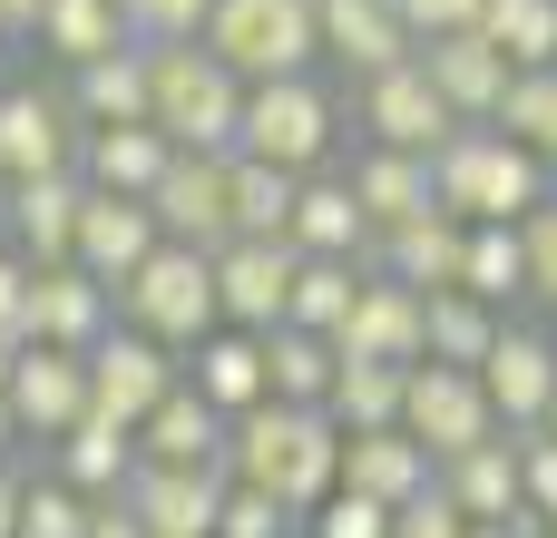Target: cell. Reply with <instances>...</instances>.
I'll list each match as a JSON object with an SVG mask.
<instances>
[{
  "label": "cell",
  "instance_id": "24",
  "mask_svg": "<svg viewBox=\"0 0 557 538\" xmlns=\"http://www.w3.org/2000/svg\"><path fill=\"white\" fill-rule=\"evenodd\" d=\"M343 176H352V196H362L372 235H392V225H411V216H431V206H441L431 157H411V147H352V157H343Z\"/></svg>",
  "mask_w": 557,
  "mask_h": 538
},
{
  "label": "cell",
  "instance_id": "5",
  "mask_svg": "<svg viewBox=\"0 0 557 538\" xmlns=\"http://www.w3.org/2000/svg\"><path fill=\"white\" fill-rule=\"evenodd\" d=\"M117 323L157 333L166 353H196V343L225 323V304H215V255H206V245H157V255L117 284Z\"/></svg>",
  "mask_w": 557,
  "mask_h": 538
},
{
  "label": "cell",
  "instance_id": "42",
  "mask_svg": "<svg viewBox=\"0 0 557 538\" xmlns=\"http://www.w3.org/2000/svg\"><path fill=\"white\" fill-rule=\"evenodd\" d=\"M215 538H304V519H294V510H284L274 490H255V480H225Z\"/></svg>",
  "mask_w": 557,
  "mask_h": 538
},
{
  "label": "cell",
  "instance_id": "9",
  "mask_svg": "<svg viewBox=\"0 0 557 538\" xmlns=\"http://www.w3.org/2000/svg\"><path fill=\"white\" fill-rule=\"evenodd\" d=\"M186 382V353H166L157 333H137V323H108L98 343H88V412H108V421H147L166 392Z\"/></svg>",
  "mask_w": 557,
  "mask_h": 538
},
{
  "label": "cell",
  "instance_id": "1",
  "mask_svg": "<svg viewBox=\"0 0 557 538\" xmlns=\"http://www.w3.org/2000/svg\"><path fill=\"white\" fill-rule=\"evenodd\" d=\"M225 480H255L274 490L294 519H313L333 490H343V421L333 412H304V402H255L225 421Z\"/></svg>",
  "mask_w": 557,
  "mask_h": 538
},
{
  "label": "cell",
  "instance_id": "8",
  "mask_svg": "<svg viewBox=\"0 0 557 538\" xmlns=\"http://www.w3.org/2000/svg\"><path fill=\"white\" fill-rule=\"evenodd\" d=\"M352 127H362V147H411V157H441L470 118L431 88L421 49H411L401 69H382V78H362V88H352Z\"/></svg>",
  "mask_w": 557,
  "mask_h": 538
},
{
  "label": "cell",
  "instance_id": "35",
  "mask_svg": "<svg viewBox=\"0 0 557 538\" xmlns=\"http://www.w3.org/2000/svg\"><path fill=\"white\" fill-rule=\"evenodd\" d=\"M460 284H470L480 304L519 314V304H529V245H519V225H470V255H460Z\"/></svg>",
  "mask_w": 557,
  "mask_h": 538
},
{
  "label": "cell",
  "instance_id": "43",
  "mask_svg": "<svg viewBox=\"0 0 557 538\" xmlns=\"http://www.w3.org/2000/svg\"><path fill=\"white\" fill-rule=\"evenodd\" d=\"M519 245H529V304H539V314H557V186L519 216Z\"/></svg>",
  "mask_w": 557,
  "mask_h": 538
},
{
  "label": "cell",
  "instance_id": "50",
  "mask_svg": "<svg viewBox=\"0 0 557 538\" xmlns=\"http://www.w3.org/2000/svg\"><path fill=\"white\" fill-rule=\"evenodd\" d=\"M20 500H29V470L0 461V538H20Z\"/></svg>",
  "mask_w": 557,
  "mask_h": 538
},
{
  "label": "cell",
  "instance_id": "57",
  "mask_svg": "<svg viewBox=\"0 0 557 538\" xmlns=\"http://www.w3.org/2000/svg\"><path fill=\"white\" fill-rule=\"evenodd\" d=\"M0 49H10V39H0Z\"/></svg>",
  "mask_w": 557,
  "mask_h": 538
},
{
  "label": "cell",
  "instance_id": "49",
  "mask_svg": "<svg viewBox=\"0 0 557 538\" xmlns=\"http://www.w3.org/2000/svg\"><path fill=\"white\" fill-rule=\"evenodd\" d=\"M20 304H29V255L0 235V323H20Z\"/></svg>",
  "mask_w": 557,
  "mask_h": 538
},
{
  "label": "cell",
  "instance_id": "15",
  "mask_svg": "<svg viewBox=\"0 0 557 538\" xmlns=\"http://www.w3.org/2000/svg\"><path fill=\"white\" fill-rule=\"evenodd\" d=\"M480 382H490V402H499L509 431H539L548 402H557V333L529 323V314H509L499 343H490V363H480Z\"/></svg>",
  "mask_w": 557,
  "mask_h": 538
},
{
  "label": "cell",
  "instance_id": "28",
  "mask_svg": "<svg viewBox=\"0 0 557 538\" xmlns=\"http://www.w3.org/2000/svg\"><path fill=\"white\" fill-rule=\"evenodd\" d=\"M460 255H470V216H450V206H431V216H411V225H392L372 245V265L401 274V284H421V294L460 284Z\"/></svg>",
  "mask_w": 557,
  "mask_h": 538
},
{
  "label": "cell",
  "instance_id": "18",
  "mask_svg": "<svg viewBox=\"0 0 557 538\" xmlns=\"http://www.w3.org/2000/svg\"><path fill=\"white\" fill-rule=\"evenodd\" d=\"M10 412H20V431L49 451L69 421H88V353H69V343H29L20 372H10Z\"/></svg>",
  "mask_w": 557,
  "mask_h": 538
},
{
  "label": "cell",
  "instance_id": "22",
  "mask_svg": "<svg viewBox=\"0 0 557 538\" xmlns=\"http://www.w3.org/2000/svg\"><path fill=\"white\" fill-rule=\"evenodd\" d=\"M176 167V137L157 118H127V127H88L78 137V176L98 196H157V176Z\"/></svg>",
  "mask_w": 557,
  "mask_h": 538
},
{
  "label": "cell",
  "instance_id": "41",
  "mask_svg": "<svg viewBox=\"0 0 557 538\" xmlns=\"http://www.w3.org/2000/svg\"><path fill=\"white\" fill-rule=\"evenodd\" d=\"M98 519V500L78 490V480H59V470H29V500H20V538H88Z\"/></svg>",
  "mask_w": 557,
  "mask_h": 538
},
{
  "label": "cell",
  "instance_id": "30",
  "mask_svg": "<svg viewBox=\"0 0 557 538\" xmlns=\"http://www.w3.org/2000/svg\"><path fill=\"white\" fill-rule=\"evenodd\" d=\"M264 372H274V402L333 412V382H343V343H333V333H304V323H274V333H264Z\"/></svg>",
  "mask_w": 557,
  "mask_h": 538
},
{
  "label": "cell",
  "instance_id": "11",
  "mask_svg": "<svg viewBox=\"0 0 557 538\" xmlns=\"http://www.w3.org/2000/svg\"><path fill=\"white\" fill-rule=\"evenodd\" d=\"M78 137H88V118L69 108V78L59 88L10 78L0 88V186L10 176H49V167H78Z\"/></svg>",
  "mask_w": 557,
  "mask_h": 538
},
{
  "label": "cell",
  "instance_id": "31",
  "mask_svg": "<svg viewBox=\"0 0 557 538\" xmlns=\"http://www.w3.org/2000/svg\"><path fill=\"white\" fill-rule=\"evenodd\" d=\"M69 108H78L88 127H127V118H147V39H127V49L69 69Z\"/></svg>",
  "mask_w": 557,
  "mask_h": 538
},
{
  "label": "cell",
  "instance_id": "12",
  "mask_svg": "<svg viewBox=\"0 0 557 538\" xmlns=\"http://www.w3.org/2000/svg\"><path fill=\"white\" fill-rule=\"evenodd\" d=\"M294 274H304V255H294L284 235H235V245H215V304H225V323L274 333V323L294 314Z\"/></svg>",
  "mask_w": 557,
  "mask_h": 538
},
{
  "label": "cell",
  "instance_id": "53",
  "mask_svg": "<svg viewBox=\"0 0 557 538\" xmlns=\"http://www.w3.org/2000/svg\"><path fill=\"white\" fill-rule=\"evenodd\" d=\"M470 538H548V519H539V510H509V519H480Z\"/></svg>",
  "mask_w": 557,
  "mask_h": 538
},
{
  "label": "cell",
  "instance_id": "32",
  "mask_svg": "<svg viewBox=\"0 0 557 538\" xmlns=\"http://www.w3.org/2000/svg\"><path fill=\"white\" fill-rule=\"evenodd\" d=\"M127 39H137L127 0H49L39 10V59H59V69H88V59L127 49Z\"/></svg>",
  "mask_w": 557,
  "mask_h": 538
},
{
  "label": "cell",
  "instance_id": "21",
  "mask_svg": "<svg viewBox=\"0 0 557 538\" xmlns=\"http://www.w3.org/2000/svg\"><path fill=\"white\" fill-rule=\"evenodd\" d=\"M421 69H431V88L480 127V118H499V98H509V49L490 39V29H450V39H421Z\"/></svg>",
  "mask_w": 557,
  "mask_h": 538
},
{
  "label": "cell",
  "instance_id": "3",
  "mask_svg": "<svg viewBox=\"0 0 557 538\" xmlns=\"http://www.w3.org/2000/svg\"><path fill=\"white\" fill-rule=\"evenodd\" d=\"M431 186H441V206L470 216V225H519V216L557 186V167H548V157H529L509 127L480 118V127H460V137L431 157Z\"/></svg>",
  "mask_w": 557,
  "mask_h": 538
},
{
  "label": "cell",
  "instance_id": "2",
  "mask_svg": "<svg viewBox=\"0 0 557 538\" xmlns=\"http://www.w3.org/2000/svg\"><path fill=\"white\" fill-rule=\"evenodd\" d=\"M343 137H352V108L323 69H294V78H255L245 88V157L284 167V176H323L343 167Z\"/></svg>",
  "mask_w": 557,
  "mask_h": 538
},
{
  "label": "cell",
  "instance_id": "47",
  "mask_svg": "<svg viewBox=\"0 0 557 538\" xmlns=\"http://www.w3.org/2000/svg\"><path fill=\"white\" fill-rule=\"evenodd\" d=\"M519 490H529V510L557 529V431H519Z\"/></svg>",
  "mask_w": 557,
  "mask_h": 538
},
{
  "label": "cell",
  "instance_id": "7",
  "mask_svg": "<svg viewBox=\"0 0 557 538\" xmlns=\"http://www.w3.org/2000/svg\"><path fill=\"white\" fill-rule=\"evenodd\" d=\"M401 431L450 470L460 451H480V441H499L509 421H499V402H490V382L470 372V363H411V392H401Z\"/></svg>",
  "mask_w": 557,
  "mask_h": 538
},
{
  "label": "cell",
  "instance_id": "44",
  "mask_svg": "<svg viewBox=\"0 0 557 538\" xmlns=\"http://www.w3.org/2000/svg\"><path fill=\"white\" fill-rule=\"evenodd\" d=\"M206 20H215V0H127V29H137L147 49H166V39H206Z\"/></svg>",
  "mask_w": 557,
  "mask_h": 538
},
{
  "label": "cell",
  "instance_id": "37",
  "mask_svg": "<svg viewBox=\"0 0 557 538\" xmlns=\"http://www.w3.org/2000/svg\"><path fill=\"white\" fill-rule=\"evenodd\" d=\"M362 274H372V265H352V255H304V274H294V314H284V323H304V333H343Z\"/></svg>",
  "mask_w": 557,
  "mask_h": 538
},
{
  "label": "cell",
  "instance_id": "14",
  "mask_svg": "<svg viewBox=\"0 0 557 538\" xmlns=\"http://www.w3.org/2000/svg\"><path fill=\"white\" fill-rule=\"evenodd\" d=\"M78 206H88V176H78V167L10 176V186H0V235H10L29 265H69V255H78Z\"/></svg>",
  "mask_w": 557,
  "mask_h": 538
},
{
  "label": "cell",
  "instance_id": "55",
  "mask_svg": "<svg viewBox=\"0 0 557 538\" xmlns=\"http://www.w3.org/2000/svg\"><path fill=\"white\" fill-rule=\"evenodd\" d=\"M20 353H29V333H20V323H0V392H10V372H20Z\"/></svg>",
  "mask_w": 557,
  "mask_h": 538
},
{
  "label": "cell",
  "instance_id": "29",
  "mask_svg": "<svg viewBox=\"0 0 557 538\" xmlns=\"http://www.w3.org/2000/svg\"><path fill=\"white\" fill-rule=\"evenodd\" d=\"M49 470H59V480H78L88 500H117V490L137 480V431H127V421H108V412H88V421H69V431L49 441Z\"/></svg>",
  "mask_w": 557,
  "mask_h": 538
},
{
  "label": "cell",
  "instance_id": "38",
  "mask_svg": "<svg viewBox=\"0 0 557 538\" xmlns=\"http://www.w3.org/2000/svg\"><path fill=\"white\" fill-rule=\"evenodd\" d=\"M294 196H304V176H284V167H264V157L235 147V235H284Z\"/></svg>",
  "mask_w": 557,
  "mask_h": 538
},
{
  "label": "cell",
  "instance_id": "46",
  "mask_svg": "<svg viewBox=\"0 0 557 538\" xmlns=\"http://www.w3.org/2000/svg\"><path fill=\"white\" fill-rule=\"evenodd\" d=\"M304 538H392V510L362 500V490H333V500L304 519Z\"/></svg>",
  "mask_w": 557,
  "mask_h": 538
},
{
  "label": "cell",
  "instance_id": "4",
  "mask_svg": "<svg viewBox=\"0 0 557 538\" xmlns=\"http://www.w3.org/2000/svg\"><path fill=\"white\" fill-rule=\"evenodd\" d=\"M147 118L176 147H215L225 157L245 137V78L206 39H166V49H147Z\"/></svg>",
  "mask_w": 557,
  "mask_h": 538
},
{
  "label": "cell",
  "instance_id": "56",
  "mask_svg": "<svg viewBox=\"0 0 557 538\" xmlns=\"http://www.w3.org/2000/svg\"><path fill=\"white\" fill-rule=\"evenodd\" d=\"M539 431H557V402H548V421H539Z\"/></svg>",
  "mask_w": 557,
  "mask_h": 538
},
{
  "label": "cell",
  "instance_id": "45",
  "mask_svg": "<svg viewBox=\"0 0 557 538\" xmlns=\"http://www.w3.org/2000/svg\"><path fill=\"white\" fill-rule=\"evenodd\" d=\"M470 529H480V519H470L441 480H431L421 500H401V510H392V538H470Z\"/></svg>",
  "mask_w": 557,
  "mask_h": 538
},
{
  "label": "cell",
  "instance_id": "34",
  "mask_svg": "<svg viewBox=\"0 0 557 538\" xmlns=\"http://www.w3.org/2000/svg\"><path fill=\"white\" fill-rule=\"evenodd\" d=\"M499 323H509L499 304H480L470 284H441V294H431V353H421V363H470V372H480L490 343H499Z\"/></svg>",
  "mask_w": 557,
  "mask_h": 538
},
{
  "label": "cell",
  "instance_id": "10",
  "mask_svg": "<svg viewBox=\"0 0 557 538\" xmlns=\"http://www.w3.org/2000/svg\"><path fill=\"white\" fill-rule=\"evenodd\" d=\"M157 225H166V245H235V147L215 157V147H176V167L157 176Z\"/></svg>",
  "mask_w": 557,
  "mask_h": 538
},
{
  "label": "cell",
  "instance_id": "51",
  "mask_svg": "<svg viewBox=\"0 0 557 538\" xmlns=\"http://www.w3.org/2000/svg\"><path fill=\"white\" fill-rule=\"evenodd\" d=\"M88 538H147V519H137L127 500H98V519H88Z\"/></svg>",
  "mask_w": 557,
  "mask_h": 538
},
{
  "label": "cell",
  "instance_id": "6",
  "mask_svg": "<svg viewBox=\"0 0 557 538\" xmlns=\"http://www.w3.org/2000/svg\"><path fill=\"white\" fill-rule=\"evenodd\" d=\"M206 49L255 88V78H294L323 69V0H215Z\"/></svg>",
  "mask_w": 557,
  "mask_h": 538
},
{
  "label": "cell",
  "instance_id": "39",
  "mask_svg": "<svg viewBox=\"0 0 557 538\" xmlns=\"http://www.w3.org/2000/svg\"><path fill=\"white\" fill-rule=\"evenodd\" d=\"M480 29L509 49V69H557V0H490Z\"/></svg>",
  "mask_w": 557,
  "mask_h": 538
},
{
  "label": "cell",
  "instance_id": "17",
  "mask_svg": "<svg viewBox=\"0 0 557 538\" xmlns=\"http://www.w3.org/2000/svg\"><path fill=\"white\" fill-rule=\"evenodd\" d=\"M157 245H166V225H157L147 196H98V186H88V206H78V255H69V265H88V274L117 294Z\"/></svg>",
  "mask_w": 557,
  "mask_h": 538
},
{
  "label": "cell",
  "instance_id": "52",
  "mask_svg": "<svg viewBox=\"0 0 557 538\" xmlns=\"http://www.w3.org/2000/svg\"><path fill=\"white\" fill-rule=\"evenodd\" d=\"M39 10H49V0H0V39H10V49L39 39Z\"/></svg>",
  "mask_w": 557,
  "mask_h": 538
},
{
  "label": "cell",
  "instance_id": "20",
  "mask_svg": "<svg viewBox=\"0 0 557 538\" xmlns=\"http://www.w3.org/2000/svg\"><path fill=\"white\" fill-rule=\"evenodd\" d=\"M147 538H215V510H225V470H166V461H137V480L117 490Z\"/></svg>",
  "mask_w": 557,
  "mask_h": 538
},
{
  "label": "cell",
  "instance_id": "26",
  "mask_svg": "<svg viewBox=\"0 0 557 538\" xmlns=\"http://www.w3.org/2000/svg\"><path fill=\"white\" fill-rule=\"evenodd\" d=\"M441 480V461L392 421V431H343V490H362V500H382V510H401V500H421Z\"/></svg>",
  "mask_w": 557,
  "mask_h": 538
},
{
  "label": "cell",
  "instance_id": "48",
  "mask_svg": "<svg viewBox=\"0 0 557 538\" xmlns=\"http://www.w3.org/2000/svg\"><path fill=\"white\" fill-rule=\"evenodd\" d=\"M480 10H490V0H401L411 39H450V29H480Z\"/></svg>",
  "mask_w": 557,
  "mask_h": 538
},
{
  "label": "cell",
  "instance_id": "23",
  "mask_svg": "<svg viewBox=\"0 0 557 538\" xmlns=\"http://www.w3.org/2000/svg\"><path fill=\"white\" fill-rule=\"evenodd\" d=\"M284 245H294V255H352V265H372V245H382V235H372V216H362L352 176H343V167H323V176H304Z\"/></svg>",
  "mask_w": 557,
  "mask_h": 538
},
{
  "label": "cell",
  "instance_id": "33",
  "mask_svg": "<svg viewBox=\"0 0 557 538\" xmlns=\"http://www.w3.org/2000/svg\"><path fill=\"white\" fill-rule=\"evenodd\" d=\"M441 490H450L470 519H509V510H529V490H519V431H499V441L460 451V461L441 470Z\"/></svg>",
  "mask_w": 557,
  "mask_h": 538
},
{
  "label": "cell",
  "instance_id": "19",
  "mask_svg": "<svg viewBox=\"0 0 557 538\" xmlns=\"http://www.w3.org/2000/svg\"><path fill=\"white\" fill-rule=\"evenodd\" d=\"M411 49L421 39H411L401 0H323V69H343L352 88L382 78V69H401Z\"/></svg>",
  "mask_w": 557,
  "mask_h": 538
},
{
  "label": "cell",
  "instance_id": "13",
  "mask_svg": "<svg viewBox=\"0 0 557 538\" xmlns=\"http://www.w3.org/2000/svg\"><path fill=\"white\" fill-rule=\"evenodd\" d=\"M333 343H343V353H362V363H421V353H431V294L372 265Z\"/></svg>",
  "mask_w": 557,
  "mask_h": 538
},
{
  "label": "cell",
  "instance_id": "27",
  "mask_svg": "<svg viewBox=\"0 0 557 538\" xmlns=\"http://www.w3.org/2000/svg\"><path fill=\"white\" fill-rule=\"evenodd\" d=\"M186 382L235 421V412H255V402H274V372H264V333H245V323H215L196 353H186Z\"/></svg>",
  "mask_w": 557,
  "mask_h": 538
},
{
  "label": "cell",
  "instance_id": "16",
  "mask_svg": "<svg viewBox=\"0 0 557 538\" xmlns=\"http://www.w3.org/2000/svg\"><path fill=\"white\" fill-rule=\"evenodd\" d=\"M108 323H117V294H108L88 265H29V304H20V333H29V343L88 353Z\"/></svg>",
  "mask_w": 557,
  "mask_h": 538
},
{
  "label": "cell",
  "instance_id": "25",
  "mask_svg": "<svg viewBox=\"0 0 557 538\" xmlns=\"http://www.w3.org/2000/svg\"><path fill=\"white\" fill-rule=\"evenodd\" d=\"M137 461H166V470H225V412H215L196 382H176V392L137 421Z\"/></svg>",
  "mask_w": 557,
  "mask_h": 538
},
{
  "label": "cell",
  "instance_id": "40",
  "mask_svg": "<svg viewBox=\"0 0 557 538\" xmlns=\"http://www.w3.org/2000/svg\"><path fill=\"white\" fill-rule=\"evenodd\" d=\"M490 127H509V137H519L529 157H548V167H557V69H519Z\"/></svg>",
  "mask_w": 557,
  "mask_h": 538
},
{
  "label": "cell",
  "instance_id": "54",
  "mask_svg": "<svg viewBox=\"0 0 557 538\" xmlns=\"http://www.w3.org/2000/svg\"><path fill=\"white\" fill-rule=\"evenodd\" d=\"M29 451V431H20V412H10V392H0V461H20Z\"/></svg>",
  "mask_w": 557,
  "mask_h": 538
},
{
  "label": "cell",
  "instance_id": "36",
  "mask_svg": "<svg viewBox=\"0 0 557 538\" xmlns=\"http://www.w3.org/2000/svg\"><path fill=\"white\" fill-rule=\"evenodd\" d=\"M401 392H411V363H362V353H343L333 421H343V431H392V421H401Z\"/></svg>",
  "mask_w": 557,
  "mask_h": 538
}]
</instances>
